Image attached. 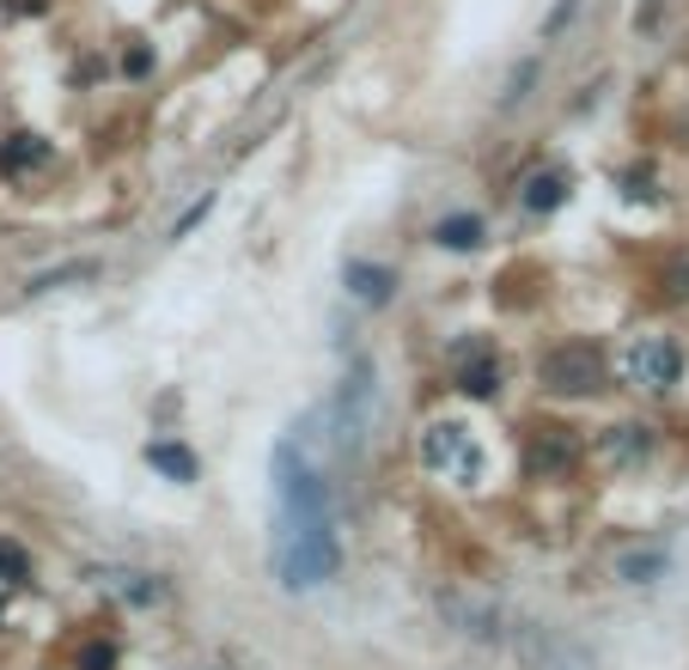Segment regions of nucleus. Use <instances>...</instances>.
Segmentation results:
<instances>
[{
    "label": "nucleus",
    "instance_id": "nucleus-7",
    "mask_svg": "<svg viewBox=\"0 0 689 670\" xmlns=\"http://www.w3.org/2000/svg\"><path fill=\"white\" fill-rule=\"evenodd\" d=\"M146 463H153V470H160L165 482H196V475H201L196 451L177 446V439H153V446H146Z\"/></svg>",
    "mask_w": 689,
    "mask_h": 670
},
{
    "label": "nucleus",
    "instance_id": "nucleus-16",
    "mask_svg": "<svg viewBox=\"0 0 689 670\" xmlns=\"http://www.w3.org/2000/svg\"><path fill=\"white\" fill-rule=\"evenodd\" d=\"M80 670H117V646H110V640L86 646V652H80Z\"/></svg>",
    "mask_w": 689,
    "mask_h": 670
},
{
    "label": "nucleus",
    "instance_id": "nucleus-12",
    "mask_svg": "<svg viewBox=\"0 0 689 670\" xmlns=\"http://www.w3.org/2000/svg\"><path fill=\"white\" fill-rule=\"evenodd\" d=\"M604 446H610V458H616V463H641L653 451V439H647V427H610Z\"/></svg>",
    "mask_w": 689,
    "mask_h": 670
},
{
    "label": "nucleus",
    "instance_id": "nucleus-15",
    "mask_svg": "<svg viewBox=\"0 0 689 670\" xmlns=\"http://www.w3.org/2000/svg\"><path fill=\"white\" fill-rule=\"evenodd\" d=\"M616 573H623L628 585H647L653 573H665V554H659V549H653V554H628V561L616 567Z\"/></svg>",
    "mask_w": 689,
    "mask_h": 670
},
{
    "label": "nucleus",
    "instance_id": "nucleus-3",
    "mask_svg": "<svg viewBox=\"0 0 689 670\" xmlns=\"http://www.w3.org/2000/svg\"><path fill=\"white\" fill-rule=\"evenodd\" d=\"M623 378L635 384V391L665 396L677 378H683V348H677L671 336H635L628 354H623Z\"/></svg>",
    "mask_w": 689,
    "mask_h": 670
},
{
    "label": "nucleus",
    "instance_id": "nucleus-6",
    "mask_svg": "<svg viewBox=\"0 0 689 670\" xmlns=\"http://www.w3.org/2000/svg\"><path fill=\"white\" fill-rule=\"evenodd\" d=\"M342 281H348V293H354L360 305H385L391 287H397V275H391L385 263H360V256L342 268Z\"/></svg>",
    "mask_w": 689,
    "mask_h": 670
},
{
    "label": "nucleus",
    "instance_id": "nucleus-11",
    "mask_svg": "<svg viewBox=\"0 0 689 670\" xmlns=\"http://www.w3.org/2000/svg\"><path fill=\"white\" fill-rule=\"evenodd\" d=\"M50 158V146L37 141V134H13V146H0V172H31V165H43Z\"/></svg>",
    "mask_w": 689,
    "mask_h": 670
},
{
    "label": "nucleus",
    "instance_id": "nucleus-2",
    "mask_svg": "<svg viewBox=\"0 0 689 670\" xmlns=\"http://www.w3.org/2000/svg\"><path fill=\"white\" fill-rule=\"evenodd\" d=\"M506 646L518 652L525 670H598L592 652L580 640H568L556 622H518V628H506Z\"/></svg>",
    "mask_w": 689,
    "mask_h": 670
},
{
    "label": "nucleus",
    "instance_id": "nucleus-4",
    "mask_svg": "<svg viewBox=\"0 0 689 670\" xmlns=\"http://www.w3.org/2000/svg\"><path fill=\"white\" fill-rule=\"evenodd\" d=\"M422 463H427V470H458L464 482H477V470H482L477 446H470V433H464L458 421H434V427H427Z\"/></svg>",
    "mask_w": 689,
    "mask_h": 670
},
{
    "label": "nucleus",
    "instance_id": "nucleus-1",
    "mask_svg": "<svg viewBox=\"0 0 689 670\" xmlns=\"http://www.w3.org/2000/svg\"><path fill=\"white\" fill-rule=\"evenodd\" d=\"M537 384L549 396H592L604 391V354L598 342H556L537 354Z\"/></svg>",
    "mask_w": 689,
    "mask_h": 670
},
{
    "label": "nucleus",
    "instance_id": "nucleus-5",
    "mask_svg": "<svg viewBox=\"0 0 689 670\" xmlns=\"http://www.w3.org/2000/svg\"><path fill=\"white\" fill-rule=\"evenodd\" d=\"M580 463V439L568 427H531V446H525V470L531 475H568Z\"/></svg>",
    "mask_w": 689,
    "mask_h": 670
},
{
    "label": "nucleus",
    "instance_id": "nucleus-8",
    "mask_svg": "<svg viewBox=\"0 0 689 670\" xmlns=\"http://www.w3.org/2000/svg\"><path fill=\"white\" fill-rule=\"evenodd\" d=\"M458 391H464V396H477V403H489V396L501 391V360H494V354L464 360V366H458Z\"/></svg>",
    "mask_w": 689,
    "mask_h": 670
},
{
    "label": "nucleus",
    "instance_id": "nucleus-17",
    "mask_svg": "<svg viewBox=\"0 0 689 670\" xmlns=\"http://www.w3.org/2000/svg\"><path fill=\"white\" fill-rule=\"evenodd\" d=\"M665 299H689V256H677L671 275H665Z\"/></svg>",
    "mask_w": 689,
    "mask_h": 670
},
{
    "label": "nucleus",
    "instance_id": "nucleus-19",
    "mask_svg": "<svg viewBox=\"0 0 689 670\" xmlns=\"http://www.w3.org/2000/svg\"><path fill=\"white\" fill-rule=\"evenodd\" d=\"M0 622H7V604H0Z\"/></svg>",
    "mask_w": 689,
    "mask_h": 670
},
{
    "label": "nucleus",
    "instance_id": "nucleus-9",
    "mask_svg": "<svg viewBox=\"0 0 689 670\" xmlns=\"http://www.w3.org/2000/svg\"><path fill=\"white\" fill-rule=\"evenodd\" d=\"M434 244L439 250H477L482 244V220L477 213H446V220L434 226Z\"/></svg>",
    "mask_w": 689,
    "mask_h": 670
},
{
    "label": "nucleus",
    "instance_id": "nucleus-14",
    "mask_svg": "<svg viewBox=\"0 0 689 670\" xmlns=\"http://www.w3.org/2000/svg\"><path fill=\"white\" fill-rule=\"evenodd\" d=\"M0 579H13V585L31 579V554L19 549V542H7V537H0Z\"/></svg>",
    "mask_w": 689,
    "mask_h": 670
},
{
    "label": "nucleus",
    "instance_id": "nucleus-10",
    "mask_svg": "<svg viewBox=\"0 0 689 670\" xmlns=\"http://www.w3.org/2000/svg\"><path fill=\"white\" fill-rule=\"evenodd\" d=\"M561 201H568V177H561V172H537L525 184V208L531 213H556Z\"/></svg>",
    "mask_w": 689,
    "mask_h": 670
},
{
    "label": "nucleus",
    "instance_id": "nucleus-18",
    "mask_svg": "<svg viewBox=\"0 0 689 670\" xmlns=\"http://www.w3.org/2000/svg\"><path fill=\"white\" fill-rule=\"evenodd\" d=\"M573 7H580V0H556V13H549L544 37H556V31H561V25H568V19H573Z\"/></svg>",
    "mask_w": 689,
    "mask_h": 670
},
{
    "label": "nucleus",
    "instance_id": "nucleus-13",
    "mask_svg": "<svg viewBox=\"0 0 689 670\" xmlns=\"http://www.w3.org/2000/svg\"><path fill=\"white\" fill-rule=\"evenodd\" d=\"M537 74H544V62H537V55H531V62H518V67H513V79H506V92H501V105H506V110L525 105V92L537 86Z\"/></svg>",
    "mask_w": 689,
    "mask_h": 670
}]
</instances>
